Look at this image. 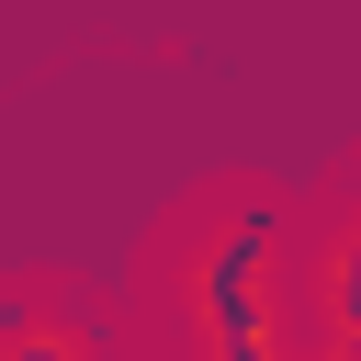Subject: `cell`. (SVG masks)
I'll return each instance as SVG.
<instances>
[{"label":"cell","instance_id":"6da1fadb","mask_svg":"<svg viewBox=\"0 0 361 361\" xmlns=\"http://www.w3.org/2000/svg\"><path fill=\"white\" fill-rule=\"evenodd\" d=\"M180 327L203 361H293L282 327V203L237 192L192 226L180 248Z\"/></svg>","mask_w":361,"mask_h":361},{"label":"cell","instance_id":"7a4b0ae2","mask_svg":"<svg viewBox=\"0 0 361 361\" xmlns=\"http://www.w3.org/2000/svg\"><path fill=\"white\" fill-rule=\"evenodd\" d=\"M0 361H90V316L11 293V305H0Z\"/></svg>","mask_w":361,"mask_h":361}]
</instances>
